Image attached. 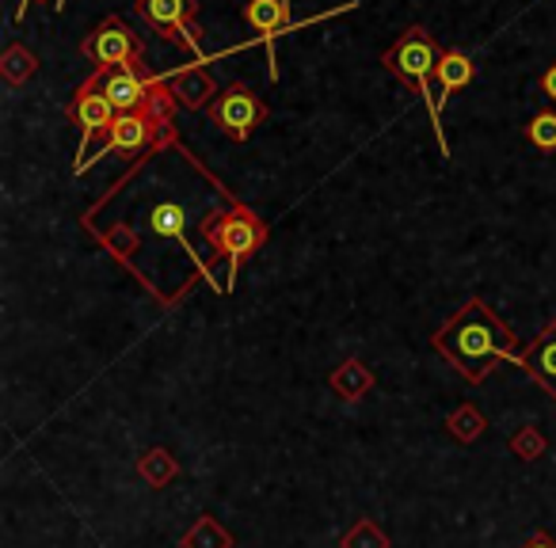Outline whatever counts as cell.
I'll return each instance as SVG.
<instances>
[{"mask_svg": "<svg viewBox=\"0 0 556 548\" xmlns=\"http://www.w3.org/2000/svg\"><path fill=\"white\" fill-rule=\"evenodd\" d=\"M431 343L465 381H472V385H480L500 362L522 366V351H515L510 328L503 324L492 305H484L480 297H469V302L431 335Z\"/></svg>", "mask_w": 556, "mask_h": 548, "instance_id": "obj_1", "label": "cell"}, {"mask_svg": "<svg viewBox=\"0 0 556 548\" xmlns=\"http://www.w3.org/2000/svg\"><path fill=\"white\" fill-rule=\"evenodd\" d=\"M439 58H442V47L434 42V35L427 27H408V31L396 39V47L386 50L381 65L393 73L396 80H404L408 88H416L419 95L427 100V111H431V123H434V138H439V149L442 156H450V145H446V130H442V95H439V85H434V69H439Z\"/></svg>", "mask_w": 556, "mask_h": 548, "instance_id": "obj_2", "label": "cell"}, {"mask_svg": "<svg viewBox=\"0 0 556 548\" xmlns=\"http://www.w3.org/2000/svg\"><path fill=\"white\" fill-rule=\"evenodd\" d=\"M202 237H206V244L214 247L217 255L229 259V286H232L240 263L252 259L263 247V240H267V225L248 206H237V209H222V214L202 217Z\"/></svg>", "mask_w": 556, "mask_h": 548, "instance_id": "obj_3", "label": "cell"}, {"mask_svg": "<svg viewBox=\"0 0 556 548\" xmlns=\"http://www.w3.org/2000/svg\"><path fill=\"white\" fill-rule=\"evenodd\" d=\"M88 88L103 95L118 115L130 111H168V95L161 92V80L146 77L141 69H96Z\"/></svg>", "mask_w": 556, "mask_h": 548, "instance_id": "obj_4", "label": "cell"}, {"mask_svg": "<svg viewBox=\"0 0 556 548\" xmlns=\"http://www.w3.org/2000/svg\"><path fill=\"white\" fill-rule=\"evenodd\" d=\"M141 20L153 27L156 35L179 42V47L191 50L199 62H206L199 50V27H194V12H199V0H138L134 4Z\"/></svg>", "mask_w": 556, "mask_h": 548, "instance_id": "obj_5", "label": "cell"}, {"mask_svg": "<svg viewBox=\"0 0 556 548\" xmlns=\"http://www.w3.org/2000/svg\"><path fill=\"white\" fill-rule=\"evenodd\" d=\"M80 54L96 62V69H141V42L118 16H108L85 39Z\"/></svg>", "mask_w": 556, "mask_h": 548, "instance_id": "obj_6", "label": "cell"}, {"mask_svg": "<svg viewBox=\"0 0 556 548\" xmlns=\"http://www.w3.org/2000/svg\"><path fill=\"white\" fill-rule=\"evenodd\" d=\"M263 118H267V107H263L260 95L244 85H229L225 92L214 95V103H210V123H214L222 133H229L232 141H248L255 130H260Z\"/></svg>", "mask_w": 556, "mask_h": 548, "instance_id": "obj_7", "label": "cell"}, {"mask_svg": "<svg viewBox=\"0 0 556 548\" xmlns=\"http://www.w3.org/2000/svg\"><path fill=\"white\" fill-rule=\"evenodd\" d=\"M65 118L80 126V156H77V171H80L88 161V149H92V138H108V130L115 126L118 111L111 107L96 88L80 85L77 95L70 100V107H65Z\"/></svg>", "mask_w": 556, "mask_h": 548, "instance_id": "obj_8", "label": "cell"}, {"mask_svg": "<svg viewBox=\"0 0 556 548\" xmlns=\"http://www.w3.org/2000/svg\"><path fill=\"white\" fill-rule=\"evenodd\" d=\"M161 123H168V111H130V115H118L115 126L108 130V138L100 141L88 164L100 161V156H111V153H138V149L153 145V130Z\"/></svg>", "mask_w": 556, "mask_h": 548, "instance_id": "obj_9", "label": "cell"}, {"mask_svg": "<svg viewBox=\"0 0 556 548\" xmlns=\"http://www.w3.org/2000/svg\"><path fill=\"white\" fill-rule=\"evenodd\" d=\"M240 16H244V24L252 27V31L263 39V47H267V62H270V80H278L275 39H278L282 31H290V27H294V16H290V4H287V0H248Z\"/></svg>", "mask_w": 556, "mask_h": 548, "instance_id": "obj_10", "label": "cell"}, {"mask_svg": "<svg viewBox=\"0 0 556 548\" xmlns=\"http://www.w3.org/2000/svg\"><path fill=\"white\" fill-rule=\"evenodd\" d=\"M522 370L556 400V320H548L538 340L522 351Z\"/></svg>", "mask_w": 556, "mask_h": 548, "instance_id": "obj_11", "label": "cell"}, {"mask_svg": "<svg viewBox=\"0 0 556 548\" xmlns=\"http://www.w3.org/2000/svg\"><path fill=\"white\" fill-rule=\"evenodd\" d=\"M472 80H477V62L469 54H462V50H442L439 69H434V85H439L442 100L454 92H465Z\"/></svg>", "mask_w": 556, "mask_h": 548, "instance_id": "obj_12", "label": "cell"}, {"mask_svg": "<svg viewBox=\"0 0 556 548\" xmlns=\"http://www.w3.org/2000/svg\"><path fill=\"white\" fill-rule=\"evenodd\" d=\"M328 385H332V393L340 396V400L355 404V400H363V396L374 388V373L366 370V362H358V358H348V362H343L340 370L328 378Z\"/></svg>", "mask_w": 556, "mask_h": 548, "instance_id": "obj_13", "label": "cell"}, {"mask_svg": "<svg viewBox=\"0 0 556 548\" xmlns=\"http://www.w3.org/2000/svg\"><path fill=\"white\" fill-rule=\"evenodd\" d=\"M172 88H176V100H184L187 107H202V103L214 95V80H210V73L202 69V62H194L191 69L176 73L172 77Z\"/></svg>", "mask_w": 556, "mask_h": 548, "instance_id": "obj_14", "label": "cell"}, {"mask_svg": "<svg viewBox=\"0 0 556 548\" xmlns=\"http://www.w3.org/2000/svg\"><path fill=\"white\" fill-rule=\"evenodd\" d=\"M138 476L146 480L149 487H168L172 480L179 476V461L164 446L146 449V454L138 457Z\"/></svg>", "mask_w": 556, "mask_h": 548, "instance_id": "obj_15", "label": "cell"}, {"mask_svg": "<svg viewBox=\"0 0 556 548\" xmlns=\"http://www.w3.org/2000/svg\"><path fill=\"white\" fill-rule=\"evenodd\" d=\"M179 548H232V533L214 514H199L191 530L184 533Z\"/></svg>", "mask_w": 556, "mask_h": 548, "instance_id": "obj_16", "label": "cell"}, {"mask_svg": "<svg viewBox=\"0 0 556 548\" xmlns=\"http://www.w3.org/2000/svg\"><path fill=\"white\" fill-rule=\"evenodd\" d=\"M149 229L156 232V237H168V240H184L187 232V209L179 206V202H156L153 209H149Z\"/></svg>", "mask_w": 556, "mask_h": 548, "instance_id": "obj_17", "label": "cell"}, {"mask_svg": "<svg viewBox=\"0 0 556 548\" xmlns=\"http://www.w3.org/2000/svg\"><path fill=\"white\" fill-rule=\"evenodd\" d=\"M340 548H389V537L374 518H358V522L340 537Z\"/></svg>", "mask_w": 556, "mask_h": 548, "instance_id": "obj_18", "label": "cell"}, {"mask_svg": "<svg viewBox=\"0 0 556 548\" xmlns=\"http://www.w3.org/2000/svg\"><path fill=\"white\" fill-rule=\"evenodd\" d=\"M522 138L530 141L538 153H556V111H541L526 123Z\"/></svg>", "mask_w": 556, "mask_h": 548, "instance_id": "obj_19", "label": "cell"}, {"mask_svg": "<svg viewBox=\"0 0 556 548\" xmlns=\"http://www.w3.org/2000/svg\"><path fill=\"white\" fill-rule=\"evenodd\" d=\"M446 426H450V434H454L457 442H465V446H469V442H477L480 434H484L488 423H484V416L472 408V404H462V408L446 419Z\"/></svg>", "mask_w": 556, "mask_h": 548, "instance_id": "obj_20", "label": "cell"}, {"mask_svg": "<svg viewBox=\"0 0 556 548\" xmlns=\"http://www.w3.org/2000/svg\"><path fill=\"white\" fill-rule=\"evenodd\" d=\"M545 449H548V438L538 426H522V431L510 438V454L522 457V461H538V457H545Z\"/></svg>", "mask_w": 556, "mask_h": 548, "instance_id": "obj_21", "label": "cell"}, {"mask_svg": "<svg viewBox=\"0 0 556 548\" xmlns=\"http://www.w3.org/2000/svg\"><path fill=\"white\" fill-rule=\"evenodd\" d=\"M541 92H545V95H548V100H553V103H556V62H553V65H548V69H545V73H541Z\"/></svg>", "mask_w": 556, "mask_h": 548, "instance_id": "obj_22", "label": "cell"}, {"mask_svg": "<svg viewBox=\"0 0 556 548\" xmlns=\"http://www.w3.org/2000/svg\"><path fill=\"white\" fill-rule=\"evenodd\" d=\"M518 548H556V540L548 537V533H541V530H538V533H530V537H526Z\"/></svg>", "mask_w": 556, "mask_h": 548, "instance_id": "obj_23", "label": "cell"}, {"mask_svg": "<svg viewBox=\"0 0 556 548\" xmlns=\"http://www.w3.org/2000/svg\"><path fill=\"white\" fill-rule=\"evenodd\" d=\"M35 0H24V4H20V12H16V20H24L27 16V9H31ZM50 4H54V0H50Z\"/></svg>", "mask_w": 556, "mask_h": 548, "instance_id": "obj_24", "label": "cell"}, {"mask_svg": "<svg viewBox=\"0 0 556 548\" xmlns=\"http://www.w3.org/2000/svg\"><path fill=\"white\" fill-rule=\"evenodd\" d=\"M62 4H65V0H54V9H62Z\"/></svg>", "mask_w": 556, "mask_h": 548, "instance_id": "obj_25", "label": "cell"}, {"mask_svg": "<svg viewBox=\"0 0 556 548\" xmlns=\"http://www.w3.org/2000/svg\"><path fill=\"white\" fill-rule=\"evenodd\" d=\"M287 4H290V0H287Z\"/></svg>", "mask_w": 556, "mask_h": 548, "instance_id": "obj_26", "label": "cell"}]
</instances>
